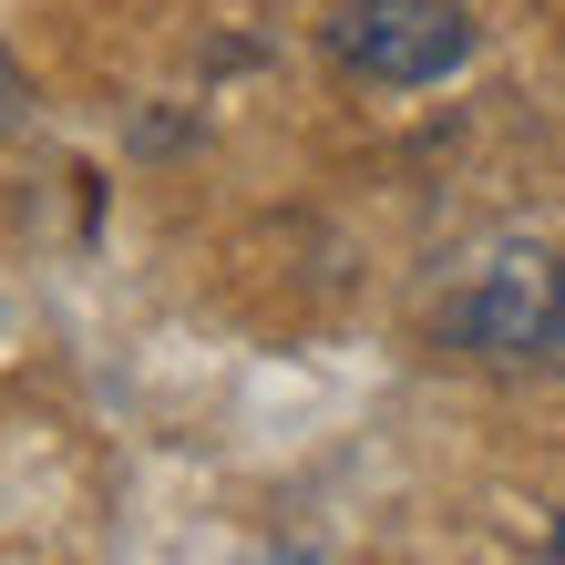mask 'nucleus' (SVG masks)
I'll list each match as a JSON object with an SVG mask.
<instances>
[{
  "instance_id": "nucleus-1",
  "label": "nucleus",
  "mask_w": 565,
  "mask_h": 565,
  "mask_svg": "<svg viewBox=\"0 0 565 565\" xmlns=\"http://www.w3.org/2000/svg\"><path fill=\"white\" fill-rule=\"evenodd\" d=\"M340 62L381 93L443 83L473 62V11L462 0H350L340 11Z\"/></svg>"
},
{
  "instance_id": "nucleus-2",
  "label": "nucleus",
  "mask_w": 565,
  "mask_h": 565,
  "mask_svg": "<svg viewBox=\"0 0 565 565\" xmlns=\"http://www.w3.org/2000/svg\"><path fill=\"white\" fill-rule=\"evenodd\" d=\"M452 340L483 360H555L565 350V268L545 247H504L452 298Z\"/></svg>"
},
{
  "instance_id": "nucleus-3",
  "label": "nucleus",
  "mask_w": 565,
  "mask_h": 565,
  "mask_svg": "<svg viewBox=\"0 0 565 565\" xmlns=\"http://www.w3.org/2000/svg\"><path fill=\"white\" fill-rule=\"evenodd\" d=\"M21 124V73H11V52H0V135Z\"/></svg>"
},
{
  "instance_id": "nucleus-4",
  "label": "nucleus",
  "mask_w": 565,
  "mask_h": 565,
  "mask_svg": "<svg viewBox=\"0 0 565 565\" xmlns=\"http://www.w3.org/2000/svg\"><path fill=\"white\" fill-rule=\"evenodd\" d=\"M288 565H319V555H288Z\"/></svg>"
},
{
  "instance_id": "nucleus-5",
  "label": "nucleus",
  "mask_w": 565,
  "mask_h": 565,
  "mask_svg": "<svg viewBox=\"0 0 565 565\" xmlns=\"http://www.w3.org/2000/svg\"><path fill=\"white\" fill-rule=\"evenodd\" d=\"M555 555H565V524H555Z\"/></svg>"
}]
</instances>
